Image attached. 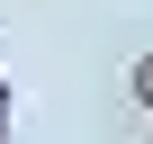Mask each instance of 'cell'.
I'll list each match as a JSON object with an SVG mask.
<instances>
[{
    "instance_id": "1",
    "label": "cell",
    "mask_w": 153,
    "mask_h": 144,
    "mask_svg": "<svg viewBox=\"0 0 153 144\" xmlns=\"http://www.w3.org/2000/svg\"><path fill=\"white\" fill-rule=\"evenodd\" d=\"M126 81H135V99H144V108H153V45H144V54H135V72H126Z\"/></svg>"
},
{
    "instance_id": "2",
    "label": "cell",
    "mask_w": 153,
    "mask_h": 144,
    "mask_svg": "<svg viewBox=\"0 0 153 144\" xmlns=\"http://www.w3.org/2000/svg\"><path fill=\"white\" fill-rule=\"evenodd\" d=\"M144 144H153V135H144Z\"/></svg>"
}]
</instances>
